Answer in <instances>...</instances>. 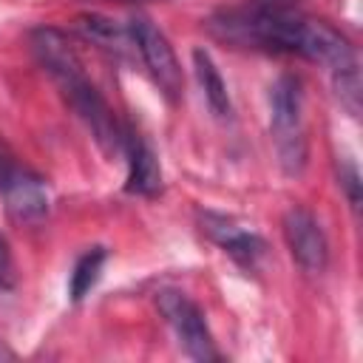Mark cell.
Instances as JSON below:
<instances>
[{"label": "cell", "mask_w": 363, "mask_h": 363, "mask_svg": "<svg viewBox=\"0 0 363 363\" xmlns=\"http://www.w3.org/2000/svg\"><path fill=\"white\" fill-rule=\"evenodd\" d=\"M306 20L309 14L298 11L286 0H244L218 11L210 20V31L235 45L298 54Z\"/></svg>", "instance_id": "1"}, {"label": "cell", "mask_w": 363, "mask_h": 363, "mask_svg": "<svg viewBox=\"0 0 363 363\" xmlns=\"http://www.w3.org/2000/svg\"><path fill=\"white\" fill-rule=\"evenodd\" d=\"M272 139L286 173H301L306 164V136H303V94L295 77H281L272 85Z\"/></svg>", "instance_id": "2"}, {"label": "cell", "mask_w": 363, "mask_h": 363, "mask_svg": "<svg viewBox=\"0 0 363 363\" xmlns=\"http://www.w3.org/2000/svg\"><path fill=\"white\" fill-rule=\"evenodd\" d=\"M156 306L170 323V329L179 337V346L193 357V360H218L216 340L210 335V326L204 320V312L179 289H162L156 295Z\"/></svg>", "instance_id": "3"}, {"label": "cell", "mask_w": 363, "mask_h": 363, "mask_svg": "<svg viewBox=\"0 0 363 363\" xmlns=\"http://www.w3.org/2000/svg\"><path fill=\"white\" fill-rule=\"evenodd\" d=\"M130 37L136 43V51L142 54L153 82L159 85V91L176 102L182 99V91H184V74H182V65L173 54V45L167 43V37L142 14H136L130 20Z\"/></svg>", "instance_id": "4"}, {"label": "cell", "mask_w": 363, "mask_h": 363, "mask_svg": "<svg viewBox=\"0 0 363 363\" xmlns=\"http://www.w3.org/2000/svg\"><path fill=\"white\" fill-rule=\"evenodd\" d=\"M284 238L286 247L292 252V258L301 264V269L306 272H323L326 261H329V244L326 235L320 230V224L315 221V216L303 207H292L284 216Z\"/></svg>", "instance_id": "5"}, {"label": "cell", "mask_w": 363, "mask_h": 363, "mask_svg": "<svg viewBox=\"0 0 363 363\" xmlns=\"http://www.w3.org/2000/svg\"><path fill=\"white\" fill-rule=\"evenodd\" d=\"M0 196L6 201V213L17 224H37L48 213V187H45V182L23 164H17L9 173V179L0 184Z\"/></svg>", "instance_id": "6"}, {"label": "cell", "mask_w": 363, "mask_h": 363, "mask_svg": "<svg viewBox=\"0 0 363 363\" xmlns=\"http://www.w3.org/2000/svg\"><path fill=\"white\" fill-rule=\"evenodd\" d=\"M31 51L37 57V62L43 65V71L60 85H71L74 79L85 77L82 71V60L77 54V48L71 45V40L57 31V28H37L31 34Z\"/></svg>", "instance_id": "7"}, {"label": "cell", "mask_w": 363, "mask_h": 363, "mask_svg": "<svg viewBox=\"0 0 363 363\" xmlns=\"http://www.w3.org/2000/svg\"><path fill=\"white\" fill-rule=\"evenodd\" d=\"M201 230L224 250L230 252L238 264L244 267H255V261L264 255L267 244L261 235H255L252 230H244L238 227L233 218H224V216H216V213H204L201 216Z\"/></svg>", "instance_id": "8"}, {"label": "cell", "mask_w": 363, "mask_h": 363, "mask_svg": "<svg viewBox=\"0 0 363 363\" xmlns=\"http://www.w3.org/2000/svg\"><path fill=\"white\" fill-rule=\"evenodd\" d=\"M122 150L128 156V190L139 196H156L162 190V167L156 153L133 130H125Z\"/></svg>", "instance_id": "9"}, {"label": "cell", "mask_w": 363, "mask_h": 363, "mask_svg": "<svg viewBox=\"0 0 363 363\" xmlns=\"http://www.w3.org/2000/svg\"><path fill=\"white\" fill-rule=\"evenodd\" d=\"M193 65H196V77H199V85L204 91V99L210 105V111L216 116H230V94H227V85L216 68V62L210 60V54L204 48H196L193 51Z\"/></svg>", "instance_id": "10"}, {"label": "cell", "mask_w": 363, "mask_h": 363, "mask_svg": "<svg viewBox=\"0 0 363 363\" xmlns=\"http://www.w3.org/2000/svg\"><path fill=\"white\" fill-rule=\"evenodd\" d=\"M105 258H108L105 247H91V250L74 264L71 284H68V295H71V301H82V298L94 289V284L99 281V272H102Z\"/></svg>", "instance_id": "11"}, {"label": "cell", "mask_w": 363, "mask_h": 363, "mask_svg": "<svg viewBox=\"0 0 363 363\" xmlns=\"http://www.w3.org/2000/svg\"><path fill=\"white\" fill-rule=\"evenodd\" d=\"M79 26L85 28V34H88V37H94L96 43H102L105 48H113V51H122V48H125V43H133L130 28H128V34H125L113 20L99 17V14H88V17H82V20H79Z\"/></svg>", "instance_id": "12"}, {"label": "cell", "mask_w": 363, "mask_h": 363, "mask_svg": "<svg viewBox=\"0 0 363 363\" xmlns=\"http://www.w3.org/2000/svg\"><path fill=\"white\" fill-rule=\"evenodd\" d=\"M335 88H337V99L349 108V113L357 116V111H360V77H357V62L335 71Z\"/></svg>", "instance_id": "13"}, {"label": "cell", "mask_w": 363, "mask_h": 363, "mask_svg": "<svg viewBox=\"0 0 363 363\" xmlns=\"http://www.w3.org/2000/svg\"><path fill=\"white\" fill-rule=\"evenodd\" d=\"M11 284H14V264H11L9 244H6V238L0 235V292L9 289Z\"/></svg>", "instance_id": "14"}, {"label": "cell", "mask_w": 363, "mask_h": 363, "mask_svg": "<svg viewBox=\"0 0 363 363\" xmlns=\"http://www.w3.org/2000/svg\"><path fill=\"white\" fill-rule=\"evenodd\" d=\"M17 164H20V162L14 159L11 147H9V145L3 142V136H0V184H3V182L9 179V173H11V170H14Z\"/></svg>", "instance_id": "15"}, {"label": "cell", "mask_w": 363, "mask_h": 363, "mask_svg": "<svg viewBox=\"0 0 363 363\" xmlns=\"http://www.w3.org/2000/svg\"><path fill=\"white\" fill-rule=\"evenodd\" d=\"M343 184H346V190H349V199H352V204L357 207V201H360V193H357V173H354V167H346Z\"/></svg>", "instance_id": "16"}]
</instances>
